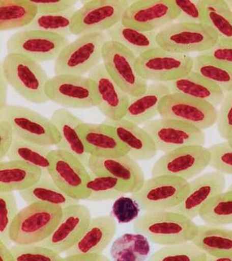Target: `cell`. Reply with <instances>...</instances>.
Listing matches in <instances>:
<instances>
[{
	"instance_id": "1f68e13d",
	"label": "cell",
	"mask_w": 232,
	"mask_h": 261,
	"mask_svg": "<svg viewBox=\"0 0 232 261\" xmlns=\"http://www.w3.org/2000/svg\"><path fill=\"white\" fill-rule=\"evenodd\" d=\"M207 254L232 257V229L213 225L198 226V233L192 241Z\"/></svg>"
},
{
	"instance_id": "d4e9b609",
	"label": "cell",
	"mask_w": 232,
	"mask_h": 261,
	"mask_svg": "<svg viewBox=\"0 0 232 261\" xmlns=\"http://www.w3.org/2000/svg\"><path fill=\"white\" fill-rule=\"evenodd\" d=\"M50 120L56 126L62 138L60 144L56 146V149L72 153L79 158L88 168L90 156L86 151L84 143L78 133V127L84 121L66 109L55 110Z\"/></svg>"
},
{
	"instance_id": "ffe728a7",
	"label": "cell",
	"mask_w": 232,
	"mask_h": 261,
	"mask_svg": "<svg viewBox=\"0 0 232 261\" xmlns=\"http://www.w3.org/2000/svg\"><path fill=\"white\" fill-rule=\"evenodd\" d=\"M95 82L99 94V111L108 119L120 120L126 116L130 96L111 79L103 63L99 64L89 73Z\"/></svg>"
},
{
	"instance_id": "681fc988",
	"label": "cell",
	"mask_w": 232,
	"mask_h": 261,
	"mask_svg": "<svg viewBox=\"0 0 232 261\" xmlns=\"http://www.w3.org/2000/svg\"><path fill=\"white\" fill-rule=\"evenodd\" d=\"M15 134L13 126L6 119H0V159L1 162L7 158L13 141Z\"/></svg>"
},
{
	"instance_id": "f35d334b",
	"label": "cell",
	"mask_w": 232,
	"mask_h": 261,
	"mask_svg": "<svg viewBox=\"0 0 232 261\" xmlns=\"http://www.w3.org/2000/svg\"><path fill=\"white\" fill-rule=\"evenodd\" d=\"M89 196L87 201L101 202L114 199L123 194L128 193L124 185L118 179L109 176H95L91 174L87 185Z\"/></svg>"
},
{
	"instance_id": "f5cc1de1",
	"label": "cell",
	"mask_w": 232,
	"mask_h": 261,
	"mask_svg": "<svg viewBox=\"0 0 232 261\" xmlns=\"http://www.w3.org/2000/svg\"><path fill=\"white\" fill-rule=\"evenodd\" d=\"M0 261H16L10 247L0 242Z\"/></svg>"
},
{
	"instance_id": "277c9868",
	"label": "cell",
	"mask_w": 232,
	"mask_h": 261,
	"mask_svg": "<svg viewBox=\"0 0 232 261\" xmlns=\"http://www.w3.org/2000/svg\"><path fill=\"white\" fill-rule=\"evenodd\" d=\"M105 33L83 34L70 43L55 60V75L84 76L102 61L104 44L108 41Z\"/></svg>"
},
{
	"instance_id": "f546056e",
	"label": "cell",
	"mask_w": 232,
	"mask_h": 261,
	"mask_svg": "<svg viewBox=\"0 0 232 261\" xmlns=\"http://www.w3.org/2000/svg\"><path fill=\"white\" fill-rule=\"evenodd\" d=\"M106 34L108 40L120 43L137 58L158 47L157 31H139L120 23L108 30Z\"/></svg>"
},
{
	"instance_id": "8fae6325",
	"label": "cell",
	"mask_w": 232,
	"mask_h": 261,
	"mask_svg": "<svg viewBox=\"0 0 232 261\" xmlns=\"http://www.w3.org/2000/svg\"><path fill=\"white\" fill-rule=\"evenodd\" d=\"M137 57L115 41H108L102 50V63L111 79L130 97H138L148 88L147 80L138 73Z\"/></svg>"
},
{
	"instance_id": "7bdbcfd3",
	"label": "cell",
	"mask_w": 232,
	"mask_h": 261,
	"mask_svg": "<svg viewBox=\"0 0 232 261\" xmlns=\"http://www.w3.org/2000/svg\"><path fill=\"white\" fill-rule=\"evenodd\" d=\"M211 153L210 166L225 174H232V147L228 141L208 147Z\"/></svg>"
},
{
	"instance_id": "8992f818",
	"label": "cell",
	"mask_w": 232,
	"mask_h": 261,
	"mask_svg": "<svg viewBox=\"0 0 232 261\" xmlns=\"http://www.w3.org/2000/svg\"><path fill=\"white\" fill-rule=\"evenodd\" d=\"M190 190V182L170 175L152 177L146 180L139 192L132 198L145 212L169 211L179 205Z\"/></svg>"
},
{
	"instance_id": "4316f807",
	"label": "cell",
	"mask_w": 232,
	"mask_h": 261,
	"mask_svg": "<svg viewBox=\"0 0 232 261\" xmlns=\"http://www.w3.org/2000/svg\"><path fill=\"white\" fill-rule=\"evenodd\" d=\"M166 84L171 93L182 94L190 98L202 100L215 107L222 103L225 95L218 86L193 71L181 79Z\"/></svg>"
},
{
	"instance_id": "ba28073f",
	"label": "cell",
	"mask_w": 232,
	"mask_h": 261,
	"mask_svg": "<svg viewBox=\"0 0 232 261\" xmlns=\"http://www.w3.org/2000/svg\"><path fill=\"white\" fill-rule=\"evenodd\" d=\"M46 94L49 101L67 108H93L100 104L95 82L85 76L54 75L47 82Z\"/></svg>"
},
{
	"instance_id": "f6af8a7d",
	"label": "cell",
	"mask_w": 232,
	"mask_h": 261,
	"mask_svg": "<svg viewBox=\"0 0 232 261\" xmlns=\"http://www.w3.org/2000/svg\"><path fill=\"white\" fill-rule=\"evenodd\" d=\"M218 131L226 141L232 139V92L224 95L218 113Z\"/></svg>"
},
{
	"instance_id": "ac0fdd59",
	"label": "cell",
	"mask_w": 232,
	"mask_h": 261,
	"mask_svg": "<svg viewBox=\"0 0 232 261\" xmlns=\"http://www.w3.org/2000/svg\"><path fill=\"white\" fill-rule=\"evenodd\" d=\"M92 219L86 205L75 204L63 208L62 219L52 233L38 245L56 253H66L79 240Z\"/></svg>"
},
{
	"instance_id": "d6986e66",
	"label": "cell",
	"mask_w": 232,
	"mask_h": 261,
	"mask_svg": "<svg viewBox=\"0 0 232 261\" xmlns=\"http://www.w3.org/2000/svg\"><path fill=\"white\" fill-rule=\"evenodd\" d=\"M88 168L95 176H109L124 185L128 193L139 192L145 183V174L136 160L126 154L118 158L90 156Z\"/></svg>"
},
{
	"instance_id": "816d5d0a",
	"label": "cell",
	"mask_w": 232,
	"mask_h": 261,
	"mask_svg": "<svg viewBox=\"0 0 232 261\" xmlns=\"http://www.w3.org/2000/svg\"><path fill=\"white\" fill-rule=\"evenodd\" d=\"M8 86L10 85L7 83L5 77L3 74H1V83H0V88H1V95H0V107L1 110H4L7 107V98H8Z\"/></svg>"
},
{
	"instance_id": "2e32d148",
	"label": "cell",
	"mask_w": 232,
	"mask_h": 261,
	"mask_svg": "<svg viewBox=\"0 0 232 261\" xmlns=\"http://www.w3.org/2000/svg\"><path fill=\"white\" fill-rule=\"evenodd\" d=\"M180 13L176 1L172 0L132 1L121 23L139 31H157L176 21Z\"/></svg>"
},
{
	"instance_id": "11a10c76",
	"label": "cell",
	"mask_w": 232,
	"mask_h": 261,
	"mask_svg": "<svg viewBox=\"0 0 232 261\" xmlns=\"http://www.w3.org/2000/svg\"><path fill=\"white\" fill-rule=\"evenodd\" d=\"M227 4H228L229 7H230V10L232 11V1H227Z\"/></svg>"
},
{
	"instance_id": "30bf717a",
	"label": "cell",
	"mask_w": 232,
	"mask_h": 261,
	"mask_svg": "<svg viewBox=\"0 0 232 261\" xmlns=\"http://www.w3.org/2000/svg\"><path fill=\"white\" fill-rule=\"evenodd\" d=\"M1 119L13 126L15 136L40 145L57 146L61 135L50 119L21 106L8 105L0 110Z\"/></svg>"
},
{
	"instance_id": "cb8c5ba5",
	"label": "cell",
	"mask_w": 232,
	"mask_h": 261,
	"mask_svg": "<svg viewBox=\"0 0 232 261\" xmlns=\"http://www.w3.org/2000/svg\"><path fill=\"white\" fill-rule=\"evenodd\" d=\"M103 123L114 128L122 144L129 150V155L136 161H147L157 154V147L143 127L125 118L116 121L107 119Z\"/></svg>"
},
{
	"instance_id": "3957f363",
	"label": "cell",
	"mask_w": 232,
	"mask_h": 261,
	"mask_svg": "<svg viewBox=\"0 0 232 261\" xmlns=\"http://www.w3.org/2000/svg\"><path fill=\"white\" fill-rule=\"evenodd\" d=\"M63 208L50 204H30L19 210L10 228V237L16 245L38 244L54 230Z\"/></svg>"
},
{
	"instance_id": "6da1fadb",
	"label": "cell",
	"mask_w": 232,
	"mask_h": 261,
	"mask_svg": "<svg viewBox=\"0 0 232 261\" xmlns=\"http://www.w3.org/2000/svg\"><path fill=\"white\" fill-rule=\"evenodd\" d=\"M133 227L153 244L162 246L192 242L198 233V226L193 219L171 210L145 212Z\"/></svg>"
},
{
	"instance_id": "d590c367",
	"label": "cell",
	"mask_w": 232,
	"mask_h": 261,
	"mask_svg": "<svg viewBox=\"0 0 232 261\" xmlns=\"http://www.w3.org/2000/svg\"><path fill=\"white\" fill-rule=\"evenodd\" d=\"M205 24L215 31L220 38H232V11L227 1L201 0Z\"/></svg>"
},
{
	"instance_id": "9a60e30c",
	"label": "cell",
	"mask_w": 232,
	"mask_h": 261,
	"mask_svg": "<svg viewBox=\"0 0 232 261\" xmlns=\"http://www.w3.org/2000/svg\"><path fill=\"white\" fill-rule=\"evenodd\" d=\"M211 153L204 146H188L165 153L153 165L152 177L170 175L190 180L210 166Z\"/></svg>"
},
{
	"instance_id": "c3c4849f",
	"label": "cell",
	"mask_w": 232,
	"mask_h": 261,
	"mask_svg": "<svg viewBox=\"0 0 232 261\" xmlns=\"http://www.w3.org/2000/svg\"><path fill=\"white\" fill-rule=\"evenodd\" d=\"M201 55L232 65V38H220L212 48Z\"/></svg>"
},
{
	"instance_id": "83f0119b",
	"label": "cell",
	"mask_w": 232,
	"mask_h": 261,
	"mask_svg": "<svg viewBox=\"0 0 232 261\" xmlns=\"http://www.w3.org/2000/svg\"><path fill=\"white\" fill-rule=\"evenodd\" d=\"M43 171L20 161H2L0 163V192H21L29 189L42 177Z\"/></svg>"
},
{
	"instance_id": "603a6c76",
	"label": "cell",
	"mask_w": 232,
	"mask_h": 261,
	"mask_svg": "<svg viewBox=\"0 0 232 261\" xmlns=\"http://www.w3.org/2000/svg\"><path fill=\"white\" fill-rule=\"evenodd\" d=\"M117 230L115 221L111 216H101L91 219L89 226L77 242L67 251L74 254H101L111 242Z\"/></svg>"
},
{
	"instance_id": "74e56055",
	"label": "cell",
	"mask_w": 232,
	"mask_h": 261,
	"mask_svg": "<svg viewBox=\"0 0 232 261\" xmlns=\"http://www.w3.org/2000/svg\"><path fill=\"white\" fill-rule=\"evenodd\" d=\"M75 8L53 14H37L30 26L24 30H35L56 34L64 37L71 35V24Z\"/></svg>"
},
{
	"instance_id": "b9f144b4",
	"label": "cell",
	"mask_w": 232,
	"mask_h": 261,
	"mask_svg": "<svg viewBox=\"0 0 232 261\" xmlns=\"http://www.w3.org/2000/svg\"><path fill=\"white\" fill-rule=\"evenodd\" d=\"M10 249L16 261H64V257L54 250L38 244H15Z\"/></svg>"
},
{
	"instance_id": "ee69618b",
	"label": "cell",
	"mask_w": 232,
	"mask_h": 261,
	"mask_svg": "<svg viewBox=\"0 0 232 261\" xmlns=\"http://www.w3.org/2000/svg\"><path fill=\"white\" fill-rule=\"evenodd\" d=\"M140 211L138 202L133 198L122 196L113 204L112 213L120 223H129L138 218Z\"/></svg>"
},
{
	"instance_id": "d6a6232c",
	"label": "cell",
	"mask_w": 232,
	"mask_h": 261,
	"mask_svg": "<svg viewBox=\"0 0 232 261\" xmlns=\"http://www.w3.org/2000/svg\"><path fill=\"white\" fill-rule=\"evenodd\" d=\"M150 240L141 233H126L116 239L111 245L113 261H146L150 258Z\"/></svg>"
},
{
	"instance_id": "bcb514c9",
	"label": "cell",
	"mask_w": 232,
	"mask_h": 261,
	"mask_svg": "<svg viewBox=\"0 0 232 261\" xmlns=\"http://www.w3.org/2000/svg\"><path fill=\"white\" fill-rule=\"evenodd\" d=\"M176 4L181 11L177 23L205 24L200 1H176Z\"/></svg>"
},
{
	"instance_id": "e0dca14e",
	"label": "cell",
	"mask_w": 232,
	"mask_h": 261,
	"mask_svg": "<svg viewBox=\"0 0 232 261\" xmlns=\"http://www.w3.org/2000/svg\"><path fill=\"white\" fill-rule=\"evenodd\" d=\"M157 150L167 153L188 146H204L205 134L195 126L175 119H153L144 124Z\"/></svg>"
},
{
	"instance_id": "44dd1931",
	"label": "cell",
	"mask_w": 232,
	"mask_h": 261,
	"mask_svg": "<svg viewBox=\"0 0 232 261\" xmlns=\"http://www.w3.org/2000/svg\"><path fill=\"white\" fill-rule=\"evenodd\" d=\"M225 176L219 171L206 173L190 181V190L183 202L171 211L193 219L199 216L202 207L218 194L224 192Z\"/></svg>"
},
{
	"instance_id": "484cf974",
	"label": "cell",
	"mask_w": 232,
	"mask_h": 261,
	"mask_svg": "<svg viewBox=\"0 0 232 261\" xmlns=\"http://www.w3.org/2000/svg\"><path fill=\"white\" fill-rule=\"evenodd\" d=\"M171 93L166 83H153L149 85L147 90L138 97H130L125 119L135 123L146 124L159 115L162 99Z\"/></svg>"
},
{
	"instance_id": "9f6ffc18",
	"label": "cell",
	"mask_w": 232,
	"mask_h": 261,
	"mask_svg": "<svg viewBox=\"0 0 232 261\" xmlns=\"http://www.w3.org/2000/svg\"><path fill=\"white\" fill-rule=\"evenodd\" d=\"M227 192H230V193L232 194V184L230 185V187H229V189H227Z\"/></svg>"
},
{
	"instance_id": "6f0895ef",
	"label": "cell",
	"mask_w": 232,
	"mask_h": 261,
	"mask_svg": "<svg viewBox=\"0 0 232 261\" xmlns=\"http://www.w3.org/2000/svg\"><path fill=\"white\" fill-rule=\"evenodd\" d=\"M229 144H230V146L232 147V139L231 140H228Z\"/></svg>"
},
{
	"instance_id": "9c48e42d",
	"label": "cell",
	"mask_w": 232,
	"mask_h": 261,
	"mask_svg": "<svg viewBox=\"0 0 232 261\" xmlns=\"http://www.w3.org/2000/svg\"><path fill=\"white\" fill-rule=\"evenodd\" d=\"M193 65L191 55L173 53L157 47L137 58L135 68L147 82L167 83L191 72Z\"/></svg>"
},
{
	"instance_id": "e575fe53",
	"label": "cell",
	"mask_w": 232,
	"mask_h": 261,
	"mask_svg": "<svg viewBox=\"0 0 232 261\" xmlns=\"http://www.w3.org/2000/svg\"><path fill=\"white\" fill-rule=\"evenodd\" d=\"M50 147L29 142L15 136L13 145L7 158L10 161H20L40 168L43 174H49Z\"/></svg>"
},
{
	"instance_id": "5b68a950",
	"label": "cell",
	"mask_w": 232,
	"mask_h": 261,
	"mask_svg": "<svg viewBox=\"0 0 232 261\" xmlns=\"http://www.w3.org/2000/svg\"><path fill=\"white\" fill-rule=\"evenodd\" d=\"M219 40L206 24L172 23L157 31L158 47L173 53L201 54L212 48Z\"/></svg>"
},
{
	"instance_id": "836d02e7",
	"label": "cell",
	"mask_w": 232,
	"mask_h": 261,
	"mask_svg": "<svg viewBox=\"0 0 232 261\" xmlns=\"http://www.w3.org/2000/svg\"><path fill=\"white\" fill-rule=\"evenodd\" d=\"M192 71L215 84L224 94L232 92V65L199 54L193 57Z\"/></svg>"
},
{
	"instance_id": "8d00e7d4",
	"label": "cell",
	"mask_w": 232,
	"mask_h": 261,
	"mask_svg": "<svg viewBox=\"0 0 232 261\" xmlns=\"http://www.w3.org/2000/svg\"><path fill=\"white\" fill-rule=\"evenodd\" d=\"M199 216L208 225L232 224V194L225 192L213 197L202 207Z\"/></svg>"
},
{
	"instance_id": "f907efd6",
	"label": "cell",
	"mask_w": 232,
	"mask_h": 261,
	"mask_svg": "<svg viewBox=\"0 0 232 261\" xmlns=\"http://www.w3.org/2000/svg\"><path fill=\"white\" fill-rule=\"evenodd\" d=\"M64 261H110L109 258L105 255L95 254H74L69 255L64 257Z\"/></svg>"
},
{
	"instance_id": "5bb4252c",
	"label": "cell",
	"mask_w": 232,
	"mask_h": 261,
	"mask_svg": "<svg viewBox=\"0 0 232 261\" xmlns=\"http://www.w3.org/2000/svg\"><path fill=\"white\" fill-rule=\"evenodd\" d=\"M70 42L68 38L35 30L15 33L7 43L8 54L27 57L38 63L56 60Z\"/></svg>"
},
{
	"instance_id": "52a82bcc",
	"label": "cell",
	"mask_w": 232,
	"mask_h": 261,
	"mask_svg": "<svg viewBox=\"0 0 232 261\" xmlns=\"http://www.w3.org/2000/svg\"><path fill=\"white\" fill-rule=\"evenodd\" d=\"M131 4L132 1L127 0H92L84 3L73 16L71 34L81 36L107 32L121 23Z\"/></svg>"
},
{
	"instance_id": "7402d4cb",
	"label": "cell",
	"mask_w": 232,
	"mask_h": 261,
	"mask_svg": "<svg viewBox=\"0 0 232 261\" xmlns=\"http://www.w3.org/2000/svg\"><path fill=\"white\" fill-rule=\"evenodd\" d=\"M78 133L89 156L118 158L129 154V150L122 144L110 125L84 122L78 127Z\"/></svg>"
},
{
	"instance_id": "7dc6e473",
	"label": "cell",
	"mask_w": 232,
	"mask_h": 261,
	"mask_svg": "<svg viewBox=\"0 0 232 261\" xmlns=\"http://www.w3.org/2000/svg\"><path fill=\"white\" fill-rule=\"evenodd\" d=\"M33 1V0H32ZM34 4L37 6L38 14H53L68 11L71 9L75 8L77 4L76 1L73 0H47V1H39L34 0Z\"/></svg>"
},
{
	"instance_id": "4fadbf2b",
	"label": "cell",
	"mask_w": 232,
	"mask_h": 261,
	"mask_svg": "<svg viewBox=\"0 0 232 261\" xmlns=\"http://www.w3.org/2000/svg\"><path fill=\"white\" fill-rule=\"evenodd\" d=\"M216 107L182 94L169 93L162 99L159 115L163 119H175L205 130L217 123Z\"/></svg>"
},
{
	"instance_id": "4dcf8cb0",
	"label": "cell",
	"mask_w": 232,
	"mask_h": 261,
	"mask_svg": "<svg viewBox=\"0 0 232 261\" xmlns=\"http://www.w3.org/2000/svg\"><path fill=\"white\" fill-rule=\"evenodd\" d=\"M37 14L38 10L32 0H1L0 31L25 29L32 23Z\"/></svg>"
},
{
	"instance_id": "db71d44e",
	"label": "cell",
	"mask_w": 232,
	"mask_h": 261,
	"mask_svg": "<svg viewBox=\"0 0 232 261\" xmlns=\"http://www.w3.org/2000/svg\"><path fill=\"white\" fill-rule=\"evenodd\" d=\"M203 261H232L230 256H216L207 254L206 257Z\"/></svg>"
},
{
	"instance_id": "60d3db41",
	"label": "cell",
	"mask_w": 232,
	"mask_h": 261,
	"mask_svg": "<svg viewBox=\"0 0 232 261\" xmlns=\"http://www.w3.org/2000/svg\"><path fill=\"white\" fill-rule=\"evenodd\" d=\"M19 212L14 193L0 192V242L9 247L12 244L10 228Z\"/></svg>"
},
{
	"instance_id": "7a4b0ae2",
	"label": "cell",
	"mask_w": 232,
	"mask_h": 261,
	"mask_svg": "<svg viewBox=\"0 0 232 261\" xmlns=\"http://www.w3.org/2000/svg\"><path fill=\"white\" fill-rule=\"evenodd\" d=\"M1 74L8 84L28 102H48L46 86L50 77L41 64L16 54H7L1 65Z\"/></svg>"
},
{
	"instance_id": "ab89813d",
	"label": "cell",
	"mask_w": 232,
	"mask_h": 261,
	"mask_svg": "<svg viewBox=\"0 0 232 261\" xmlns=\"http://www.w3.org/2000/svg\"><path fill=\"white\" fill-rule=\"evenodd\" d=\"M207 253L193 242L163 246L149 258L148 261H203Z\"/></svg>"
},
{
	"instance_id": "f1b7e54d",
	"label": "cell",
	"mask_w": 232,
	"mask_h": 261,
	"mask_svg": "<svg viewBox=\"0 0 232 261\" xmlns=\"http://www.w3.org/2000/svg\"><path fill=\"white\" fill-rule=\"evenodd\" d=\"M19 195L27 205L33 203L50 204L62 208L79 203L65 194L52 180L49 174H43L41 179L26 190L19 192Z\"/></svg>"
},
{
	"instance_id": "7c38bea8",
	"label": "cell",
	"mask_w": 232,
	"mask_h": 261,
	"mask_svg": "<svg viewBox=\"0 0 232 261\" xmlns=\"http://www.w3.org/2000/svg\"><path fill=\"white\" fill-rule=\"evenodd\" d=\"M49 175L55 184L74 199L86 200L90 171L81 160L66 150L55 149L50 154Z\"/></svg>"
}]
</instances>
